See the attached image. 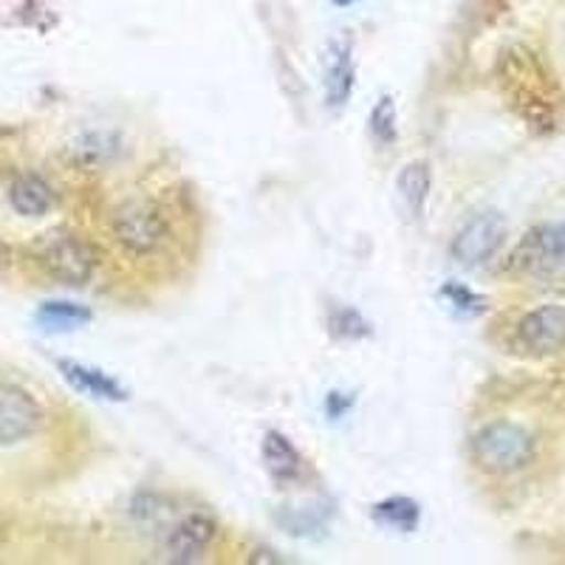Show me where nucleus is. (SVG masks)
<instances>
[{"label": "nucleus", "mask_w": 565, "mask_h": 565, "mask_svg": "<svg viewBox=\"0 0 565 565\" xmlns=\"http://www.w3.org/2000/svg\"><path fill=\"white\" fill-rule=\"evenodd\" d=\"M472 458L487 472H514L532 458V436L521 424L494 422L487 424L472 438Z\"/></svg>", "instance_id": "1"}, {"label": "nucleus", "mask_w": 565, "mask_h": 565, "mask_svg": "<svg viewBox=\"0 0 565 565\" xmlns=\"http://www.w3.org/2000/svg\"><path fill=\"white\" fill-rule=\"evenodd\" d=\"M40 264L54 280L65 282V286H85L94 275L97 266V255L90 249L88 241L71 235V232H54L45 235V241L38 249Z\"/></svg>", "instance_id": "2"}, {"label": "nucleus", "mask_w": 565, "mask_h": 565, "mask_svg": "<svg viewBox=\"0 0 565 565\" xmlns=\"http://www.w3.org/2000/svg\"><path fill=\"white\" fill-rule=\"evenodd\" d=\"M114 235L134 255H153L170 241V226L148 201H130L114 215Z\"/></svg>", "instance_id": "3"}, {"label": "nucleus", "mask_w": 565, "mask_h": 565, "mask_svg": "<svg viewBox=\"0 0 565 565\" xmlns=\"http://www.w3.org/2000/svg\"><path fill=\"white\" fill-rule=\"evenodd\" d=\"M503 238H507V221L498 212H481L472 221L458 230L456 241H452V257L461 266H481L487 264L494 252L501 249Z\"/></svg>", "instance_id": "4"}, {"label": "nucleus", "mask_w": 565, "mask_h": 565, "mask_svg": "<svg viewBox=\"0 0 565 565\" xmlns=\"http://www.w3.org/2000/svg\"><path fill=\"white\" fill-rule=\"evenodd\" d=\"M218 537V526L210 514H186L164 534L161 557L168 563H199Z\"/></svg>", "instance_id": "5"}, {"label": "nucleus", "mask_w": 565, "mask_h": 565, "mask_svg": "<svg viewBox=\"0 0 565 565\" xmlns=\"http://www.w3.org/2000/svg\"><path fill=\"white\" fill-rule=\"evenodd\" d=\"M43 424V411L29 391L0 385V444H20L32 438Z\"/></svg>", "instance_id": "6"}, {"label": "nucleus", "mask_w": 565, "mask_h": 565, "mask_svg": "<svg viewBox=\"0 0 565 565\" xmlns=\"http://www.w3.org/2000/svg\"><path fill=\"white\" fill-rule=\"evenodd\" d=\"M518 342L523 351L546 356L565 348V306H540L529 311L518 326Z\"/></svg>", "instance_id": "7"}, {"label": "nucleus", "mask_w": 565, "mask_h": 565, "mask_svg": "<svg viewBox=\"0 0 565 565\" xmlns=\"http://www.w3.org/2000/svg\"><path fill=\"white\" fill-rule=\"evenodd\" d=\"M514 266L526 271H565V224L529 232L514 252Z\"/></svg>", "instance_id": "8"}, {"label": "nucleus", "mask_w": 565, "mask_h": 565, "mask_svg": "<svg viewBox=\"0 0 565 565\" xmlns=\"http://www.w3.org/2000/svg\"><path fill=\"white\" fill-rule=\"evenodd\" d=\"M353 79H356V71H353V57H351V43L345 38L334 40L331 43V52H328L326 63V99L328 105L342 108L348 103L353 90Z\"/></svg>", "instance_id": "9"}, {"label": "nucleus", "mask_w": 565, "mask_h": 565, "mask_svg": "<svg viewBox=\"0 0 565 565\" xmlns=\"http://www.w3.org/2000/svg\"><path fill=\"white\" fill-rule=\"evenodd\" d=\"M430 164L427 161H411L396 179V193L402 206H405L407 218L418 221L424 215V206H427V195H430Z\"/></svg>", "instance_id": "10"}, {"label": "nucleus", "mask_w": 565, "mask_h": 565, "mask_svg": "<svg viewBox=\"0 0 565 565\" xmlns=\"http://www.w3.org/2000/svg\"><path fill=\"white\" fill-rule=\"evenodd\" d=\"M9 204L23 218H40V215L52 210L54 193L40 175L29 173L14 179V184L9 186Z\"/></svg>", "instance_id": "11"}, {"label": "nucleus", "mask_w": 565, "mask_h": 565, "mask_svg": "<svg viewBox=\"0 0 565 565\" xmlns=\"http://www.w3.org/2000/svg\"><path fill=\"white\" fill-rule=\"evenodd\" d=\"M264 463L269 469V476L277 478V481H297L302 476V456L297 452L295 444L289 441L280 433L269 430L264 436Z\"/></svg>", "instance_id": "12"}, {"label": "nucleus", "mask_w": 565, "mask_h": 565, "mask_svg": "<svg viewBox=\"0 0 565 565\" xmlns=\"http://www.w3.org/2000/svg\"><path fill=\"white\" fill-rule=\"evenodd\" d=\"M57 367L63 371V376L71 382V385L77 387V391L88 393V396L114 398V402H122L125 398V391L119 387V382L110 380L108 373L97 371V367L79 365V362H71V360H60Z\"/></svg>", "instance_id": "13"}, {"label": "nucleus", "mask_w": 565, "mask_h": 565, "mask_svg": "<svg viewBox=\"0 0 565 565\" xmlns=\"http://www.w3.org/2000/svg\"><path fill=\"white\" fill-rule=\"evenodd\" d=\"M373 518L385 523V526L398 529V532H413L418 526L422 512H418L411 498H387L380 507H373Z\"/></svg>", "instance_id": "14"}, {"label": "nucleus", "mask_w": 565, "mask_h": 565, "mask_svg": "<svg viewBox=\"0 0 565 565\" xmlns=\"http://www.w3.org/2000/svg\"><path fill=\"white\" fill-rule=\"evenodd\" d=\"M90 315L74 302H45L40 309V322L49 328H74L88 322Z\"/></svg>", "instance_id": "15"}, {"label": "nucleus", "mask_w": 565, "mask_h": 565, "mask_svg": "<svg viewBox=\"0 0 565 565\" xmlns=\"http://www.w3.org/2000/svg\"><path fill=\"white\" fill-rule=\"evenodd\" d=\"M371 134L380 145H393L396 141V105L391 97H382L371 114Z\"/></svg>", "instance_id": "16"}, {"label": "nucleus", "mask_w": 565, "mask_h": 565, "mask_svg": "<svg viewBox=\"0 0 565 565\" xmlns=\"http://www.w3.org/2000/svg\"><path fill=\"white\" fill-rule=\"evenodd\" d=\"M334 7H351V3H356V0H331Z\"/></svg>", "instance_id": "17"}]
</instances>
